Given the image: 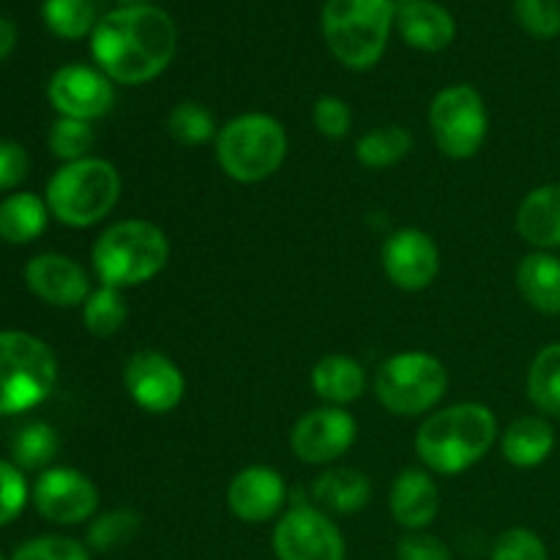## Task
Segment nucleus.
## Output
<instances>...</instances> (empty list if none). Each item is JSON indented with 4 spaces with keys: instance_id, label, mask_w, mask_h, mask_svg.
<instances>
[{
    "instance_id": "obj_29",
    "label": "nucleus",
    "mask_w": 560,
    "mask_h": 560,
    "mask_svg": "<svg viewBox=\"0 0 560 560\" xmlns=\"http://www.w3.org/2000/svg\"><path fill=\"white\" fill-rule=\"evenodd\" d=\"M60 438L47 421H31L11 441V457L20 470H47L58 457Z\"/></svg>"
},
{
    "instance_id": "obj_39",
    "label": "nucleus",
    "mask_w": 560,
    "mask_h": 560,
    "mask_svg": "<svg viewBox=\"0 0 560 560\" xmlns=\"http://www.w3.org/2000/svg\"><path fill=\"white\" fill-rule=\"evenodd\" d=\"M397 560H452V550L430 530H408L397 541Z\"/></svg>"
},
{
    "instance_id": "obj_20",
    "label": "nucleus",
    "mask_w": 560,
    "mask_h": 560,
    "mask_svg": "<svg viewBox=\"0 0 560 560\" xmlns=\"http://www.w3.org/2000/svg\"><path fill=\"white\" fill-rule=\"evenodd\" d=\"M514 228L534 252L560 249V184L530 189L520 202Z\"/></svg>"
},
{
    "instance_id": "obj_41",
    "label": "nucleus",
    "mask_w": 560,
    "mask_h": 560,
    "mask_svg": "<svg viewBox=\"0 0 560 560\" xmlns=\"http://www.w3.org/2000/svg\"><path fill=\"white\" fill-rule=\"evenodd\" d=\"M16 47V25L5 16H0V63L14 52Z\"/></svg>"
},
{
    "instance_id": "obj_13",
    "label": "nucleus",
    "mask_w": 560,
    "mask_h": 560,
    "mask_svg": "<svg viewBox=\"0 0 560 560\" xmlns=\"http://www.w3.org/2000/svg\"><path fill=\"white\" fill-rule=\"evenodd\" d=\"M47 98L58 118L93 124L104 118L115 104V85L102 69L85 63L60 66L47 85Z\"/></svg>"
},
{
    "instance_id": "obj_1",
    "label": "nucleus",
    "mask_w": 560,
    "mask_h": 560,
    "mask_svg": "<svg viewBox=\"0 0 560 560\" xmlns=\"http://www.w3.org/2000/svg\"><path fill=\"white\" fill-rule=\"evenodd\" d=\"M178 49V31L156 5H120L96 22L91 55L96 69L120 85H145L167 71Z\"/></svg>"
},
{
    "instance_id": "obj_18",
    "label": "nucleus",
    "mask_w": 560,
    "mask_h": 560,
    "mask_svg": "<svg viewBox=\"0 0 560 560\" xmlns=\"http://www.w3.org/2000/svg\"><path fill=\"white\" fill-rule=\"evenodd\" d=\"M388 509L399 528L427 530L441 512V490L427 468H405L388 492Z\"/></svg>"
},
{
    "instance_id": "obj_9",
    "label": "nucleus",
    "mask_w": 560,
    "mask_h": 560,
    "mask_svg": "<svg viewBox=\"0 0 560 560\" xmlns=\"http://www.w3.org/2000/svg\"><path fill=\"white\" fill-rule=\"evenodd\" d=\"M430 131L438 151L448 159H474L490 135V113L485 96L468 82L448 85L430 104Z\"/></svg>"
},
{
    "instance_id": "obj_28",
    "label": "nucleus",
    "mask_w": 560,
    "mask_h": 560,
    "mask_svg": "<svg viewBox=\"0 0 560 560\" xmlns=\"http://www.w3.org/2000/svg\"><path fill=\"white\" fill-rule=\"evenodd\" d=\"M126 320H129V304H126L124 290L118 288L98 284L82 304V323L93 337H115Z\"/></svg>"
},
{
    "instance_id": "obj_24",
    "label": "nucleus",
    "mask_w": 560,
    "mask_h": 560,
    "mask_svg": "<svg viewBox=\"0 0 560 560\" xmlns=\"http://www.w3.org/2000/svg\"><path fill=\"white\" fill-rule=\"evenodd\" d=\"M517 290L530 310L560 315V257L556 252H530L517 266Z\"/></svg>"
},
{
    "instance_id": "obj_30",
    "label": "nucleus",
    "mask_w": 560,
    "mask_h": 560,
    "mask_svg": "<svg viewBox=\"0 0 560 560\" xmlns=\"http://www.w3.org/2000/svg\"><path fill=\"white\" fill-rule=\"evenodd\" d=\"M142 528V517L135 509H113V512L96 514L88 525L85 545L93 552H113L137 539Z\"/></svg>"
},
{
    "instance_id": "obj_3",
    "label": "nucleus",
    "mask_w": 560,
    "mask_h": 560,
    "mask_svg": "<svg viewBox=\"0 0 560 560\" xmlns=\"http://www.w3.org/2000/svg\"><path fill=\"white\" fill-rule=\"evenodd\" d=\"M170 238L148 219H124L104 230L91 249L98 284L118 290L140 288L167 268Z\"/></svg>"
},
{
    "instance_id": "obj_40",
    "label": "nucleus",
    "mask_w": 560,
    "mask_h": 560,
    "mask_svg": "<svg viewBox=\"0 0 560 560\" xmlns=\"http://www.w3.org/2000/svg\"><path fill=\"white\" fill-rule=\"evenodd\" d=\"M31 173V153L14 140H0V191H11Z\"/></svg>"
},
{
    "instance_id": "obj_31",
    "label": "nucleus",
    "mask_w": 560,
    "mask_h": 560,
    "mask_svg": "<svg viewBox=\"0 0 560 560\" xmlns=\"http://www.w3.org/2000/svg\"><path fill=\"white\" fill-rule=\"evenodd\" d=\"M167 135L178 145L197 148L206 142L217 140V118L211 109L200 102H180L167 113Z\"/></svg>"
},
{
    "instance_id": "obj_21",
    "label": "nucleus",
    "mask_w": 560,
    "mask_h": 560,
    "mask_svg": "<svg viewBox=\"0 0 560 560\" xmlns=\"http://www.w3.org/2000/svg\"><path fill=\"white\" fill-rule=\"evenodd\" d=\"M312 392L323 405H334V408H345V405L355 402L364 397L366 392V372L353 355L331 353L323 355L315 366H312Z\"/></svg>"
},
{
    "instance_id": "obj_4",
    "label": "nucleus",
    "mask_w": 560,
    "mask_h": 560,
    "mask_svg": "<svg viewBox=\"0 0 560 560\" xmlns=\"http://www.w3.org/2000/svg\"><path fill=\"white\" fill-rule=\"evenodd\" d=\"M120 189L124 184L118 167L102 156H88L60 164L47 180L44 200L60 224L85 230L113 213L120 200Z\"/></svg>"
},
{
    "instance_id": "obj_35",
    "label": "nucleus",
    "mask_w": 560,
    "mask_h": 560,
    "mask_svg": "<svg viewBox=\"0 0 560 560\" xmlns=\"http://www.w3.org/2000/svg\"><path fill=\"white\" fill-rule=\"evenodd\" d=\"M11 560H91V550L71 536H36L22 541Z\"/></svg>"
},
{
    "instance_id": "obj_42",
    "label": "nucleus",
    "mask_w": 560,
    "mask_h": 560,
    "mask_svg": "<svg viewBox=\"0 0 560 560\" xmlns=\"http://www.w3.org/2000/svg\"><path fill=\"white\" fill-rule=\"evenodd\" d=\"M120 5H145V0H118Z\"/></svg>"
},
{
    "instance_id": "obj_34",
    "label": "nucleus",
    "mask_w": 560,
    "mask_h": 560,
    "mask_svg": "<svg viewBox=\"0 0 560 560\" xmlns=\"http://www.w3.org/2000/svg\"><path fill=\"white\" fill-rule=\"evenodd\" d=\"M514 16L528 36L541 42L560 33V0H514Z\"/></svg>"
},
{
    "instance_id": "obj_19",
    "label": "nucleus",
    "mask_w": 560,
    "mask_h": 560,
    "mask_svg": "<svg viewBox=\"0 0 560 560\" xmlns=\"http://www.w3.org/2000/svg\"><path fill=\"white\" fill-rule=\"evenodd\" d=\"M397 9V27L405 44L421 52H441L457 36V22L432 0H394Z\"/></svg>"
},
{
    "instance_id": "obj_38",
    "label": "nucleus",
    "mask_w": 560,
    "mask_h": 560,
    "mask_svg": "<svg viewBox=\"0 0 560 560\" xmlns=\"http://www.w3.org/2000/svg\"><path fill=\"white\" fill-rule=\"evenodd\" d=\"M312 124H315L317 135L326 140H345L353 126V113H350L348 102L339 96H320L312 107Z\"/></svg>"
},
{
    "instance_id": "obj_10",
    "label": "nucleus",
    "mask_w": 560,
    "mask_h": 560,
    "mask_svg": "<svg viewBox=\"0 0 560 560\" xmlns=\"http://www.w3.org/2000/svg\"><path fill=\"white\" fill-rule=\"evenodd\" d=\"M277 560H345L348 541L331 514L315 503H290L271 534Z\"/></svg>"
},
{
    "instance_id": "obj_23",
    "label": "nucleus",
    "mask_w": 560,
    "mask_h": 560,
    "mask_svg": "<svg viewBox=\"0 0 560 560\" xmlns=\"http://www.w3.org/2000/svg\"><path fill=\"white\" fill-rule=\"evenodd\" d=\"M312 498L326 514L348 517L370 503L372 485L359 468H326L312 481Z\"/></svg>"
},
{
    "instance_id": "obj_7",
    "label": "nucleus",
    "mask_w": 560,
    "mask_h": 560,
    "mask_svg": "<svg viewBox=\"0 0 560 560\" xmlns=\"http://www.w3.org/2000/svg\"><path fill=\"white\" fill-rule=\"evenodd\" d=\"M58 383V359L44 339L27 331H0V416L42 405Z\"/></svg>"
},
{
    "instance_id": "obj_15",
    "label": "nucleus",
    "mask_w": 560,
    "mask_h": 560,
    "mask_svg": "<svg viewBox=\"0 0 560 560\" xmlns=\"http://www.w3.org/2000/svg\"><path fill=\"white\" fill-rule=\"evenodd\" d=\"M381 266L388 282L405 293L427 290L441 273V249L419 228H402L383 241Z\"/></svg>"
},
{
    "instance_id": "obj_22",
    "label": "nucleus",
    "mask_w": 560,
    "mask_h": 560,
    "mask_svg": "<svg viewBox=\"0 0 560 560\" xmlns=\"http://www.w3.org/2000/svg\"><path fill=\"white\" fill-rule=\"evenodd\" d=\"M556 448V430L545 416H520L503 430L501 454L514 468H539Z\"/></svg>"
},
{
    "instance_id": "obj_26",
    "label": "nucleus",
    "mask_w": 560,
    "mask_h": 560,
    "mask_svg": "<svg viewBox=\"0 0 560 560\" xmlns=\"http://www.w3.org/2000/svg\"><path fill=\"white\" fill-rule=\"evenodd\" d=\"M413 151V135L405 126H377L355 142V159L366 170H386L402 162Z\"/></svg>"
},
{
    "instance_id": "obj_32",
    "label": "nucleus",
    "mask_w": 560,
    "mask_h": 560,
    "mask_svg": "<svg viewBox=\"0 0 560 560\" xmlns=\"http://www.w3.org/2000/svg\"><path fill=\"white\" fill-rule=\"evenodd\" d=\"M42 16L49 31L66 42L91 36L98 22L93 0H44Z\"/></svg>"
},
{
    "instance_id": "obj_6",
    "label": "nucleus",
    "mask_w": 560,
    "mask_h": 560,
    "mask_svg": "<svg viewBox=\"0 0 560 560\" xmlns=\"http://www.w3.org/2000/svg\"><path fill=\"white\" fill-rule=\"evenodd\" d=\"M217 162L235 184L268 180L288 159V131L268 113H244L230 118L217 135Z\"/></svg>"
},
{
    "instance_id": "obj_36",
    "label": "nucleus",
    "mask_w": 560,
    "mask_h": 560,
    "mask_svg": "<svg viewBox=\"0 0 560 560\" xmlns=\"http://www.w3.org/2000/svg\"><path fill=\"white\" fill-rule=\"evenodd\" d=\"M490 560H550V550L536 530L509 528L492 545Z\"/></svg>"
},
{
    "instance_id": "obj_43",
    "label": "nucleus",
    "mask_w": 560,
    "mask_h": 560,
    "mask_svg": "<svg viewBox=\"0 0 560 560\" xmlns=\"http://www.w3.org/2000/svg\"><path fill=\"white\" fill-rule=\"evenodd\" d=\"M0 560H5V558H3V556H0Z\"/></svg>"
},
{
    "instance_id": "obj_16",
    "label": "nucleus",
    "mask_w": 560,
    "mask_h": 560,
    "mask_svg": "<svg viewBox=\"0 0 560 560\" xmlns=\"http://www.w3.org/2000/svg\"><path fill=\"white\" fill-rule=\"evenodd\" d=\"M25 284L36 299L58 310L82 306L93 290L85 268L60 252H42L31 257L25 266Z\"/></svg>"
},
{
    "instance_id": "obj_5",
    "label": "nucleus",
    "mask_w": 560,
    "mask_h": 560,
    "mask_svg": "<svg viewBox=\"0 0 560 560\" xmlns=\"http://www.w3.org/2000/svg\"><path fill=\"white\" fill-rule=\"evenodd\" d=\"M394 20V0H328L323 5L320 27L339 63L366 71L381 63Z\"/></svg>"
},
{
    "instance_id": "obj_12",
    "label": "nucleus",
    "mask_w": 560,
    "mask_h": 560,
    "mask_svg": "<svg viewBox=\"0 0 560 560\" xmlns=\"http://www.w3.org/2000/svg\"><path fill=\"white\" fill-rule=\"evenodd\" d=\"M36 512L47 523L80 525L96 517L98 487L77 468H47L31 490Z\"/></svg>"
},
{
    "instance_id": "obj_8",
    "label": "nucleus",
    "mask_w": 560,
    "mask_h": 560,
    "mask_svg": "<svg viewBox=\"0 0 560 560\" xmlns=\"http://www.w3.org/2000/svg\"><path fill=\"white\" fill-rule=\"evenodd\" d=\"M448 388V372L438 355L424 350H402L381 364L375 375V397L388 413L413 419L435 408Z\"/></svg>"
},
{
    "instance_id": "obj_2",
    "label": "nucleus",
    "mask_w": 560,
    "mask_h": 560,
    "mask_svg": "<svg viewBox=\"0 0 560 560\" xmlns=\"http://www.w3.org/2000/svg\"><path fill=\"white\" fill-rule=\"evenodd\" d=\"M495 441V413L481 402H457L421 421L416 454L430 474L457 476L481 463Z\"/></svg>"
},
{
    "instance_id": "obj_17",
    "label": "nucleus",
    "mask_w": 560,
    "mask_h": 560,
    "mask_svg": "<svg viewBox=\"0 0 560 560\" xmlns=\"http://www.w3.org/2000/svg\"><path fill=\"white\" fill-rule=\"evenodd\" d=\"M288 485L282 474L268 465H249L238 470L228 485V509L241 523H268L284 514L288 506Z\"/></svg>"
},
{
    "instance_id": "obj_27",
    "label": "nucleus",
    "mask_w": 560,
    "mask_h": 560,
    "mask_svg": "<svg viewBox=\"0 0 560 560\" xmlns=\"http://www.w3.org/2000/svg\"><path fill=\"white\" fill-rule=\"evenodd\" d=\"M528 399L539 413L560 419V342H550L530 361L525 377Z\"/></svg>"
},
{
    "instance_id": "obj_33",
    "label": "nucleus",
    "mask_w": 560,
    "mask_h": 560,
    "mask_svg": "<svg viewBox=\"0 0 560 560\" xmlns=\"http://www.w3.org/2000/svg\"><path fill=\"white\" fill-rule=\"evenodd\" d=\"M49 153L60 159L63 164L80 162V159L91 156L93 145H96V131L91 124L74 118H58L49 126L47 135Z\"/></svg>"
},
{
    "instance_id": "obj_37",
    "label": "nucleus",
    "mask_w": 560,
    "mask_h": 560,
    "mask_svg": "<svg viewBox=\"0 0 560 560\" xmlns=\"http://www.w3.org/2000/svg\"><path fill=\"white\" fill-rule=\"evenodd\" d=\"M27 501H31V487L25 474L9 459H0V528L14 523L25 512Z\"/></svg>"
},
{
    "instance_id": "obj_14",
    "label": "nucleus",
    "mask_w": 560,
    "mask_h": 560,
    "mask_svg": "<svg viewBox=\"0 0 560 560\" xmlns=\"http://www.w3.org/2000/svg\"><path fill=\"white\" fill-rule=\"evenodd\" d=\"M359 424L353 413L334 405H320L301 416L290 430V448L306 465H331L353 448Z\"/></svg>"
},
{
    "instance_id": "obj_25",
    "label": "nucleus",
    "mask_w": 560,
    "mask_h": 560,
    "mask_svg": "<svg viewBox=\"0 0 560 560\" xmlns=\"http://www.w3.org/2000/svg\"><path fill=\"white\" fill-rule=\"evenodd\" d=\"M47 200L33 191H14L0 202V238L5 244H33L49 224Z\"/></svg>"
},
{
    "instance_id": "obj_11",
    "label": "nucleus",
    "mask_w": 560,
    "mask_h": 560,
    "mask_svg": "<svg viewBox=\"0 0 560 560\" xmlns=\"http://www.w3.org/2000/svg\"><path fill=\"white\" fill-rule=\"evenodd\" d=\"M124 386L137 408L151 416H164L184 402L186 377L167 353L145 348L126 361Z\"/></svg>"
}]
</instances>
